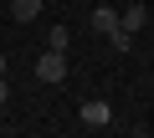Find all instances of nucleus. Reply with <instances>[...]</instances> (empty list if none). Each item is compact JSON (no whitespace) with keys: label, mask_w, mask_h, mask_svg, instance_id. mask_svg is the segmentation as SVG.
<instances>
[{"label":"nucleus","mask_w":154,"mask_h":138,"mask_svg":"<svg viewBox=\"0 0 154 138\" xmlns=\"http://www.w3.org/2000/svg\"><path fill=\"white\" fill-rule=\"evenodd\" d=\"M67 41H72V36H67V26H51V36H46V46H51V51H67Z\"/></svg>","instance_id":"0eeeda50"},{"label":"nucleus","mask_w":154,"mask_h":138,"mask_svg":"<svg viewBox=\"0 0 154 138\" xmlns=\"http://www.w3.org/2000/svg\"><path fill=\"white\" fill-rule=\"evenodd\" d=\"M11 16L16 21H36L41 16V0H11Z\"/></svg>","instance_id":"20e7f679"},{"label":"nucleus","mask_w":154,"mask_h":138,"mask_svg":"<svg viewBox=\"0 0 154 138\" xmlns=\"http://www.w3.org/2000/svg\"><path fill=\"white\" fill-rule=\"evenodd\" d=\"M108 46H113V51H128V46H134V31L113 26V31H108Z\"/></svg>","instance_id":"423d86ee"},{"label":"nucleus","mask_w":154,"mask_h":138,"mask_svg":"<svg viewBox=\"0 0 154 138\" xmlns=\"http://www.w3.org/2000/svg\"><path fill=\"white\" fill-rule=\"evenodd\" d=\"M113 26H118V10H108V5H98V10H93V31H103V36H108Z\"/></svg>","instance_id":"39448f33"},{"label":"nucleus","mask_w":154,"mask_h":138,"mask_svg":"<svg viewBox=\"0 0 154 138\" xmlns=\"http://www.w3.org/2000/svg\"><path fill=\"white\" fill-rule=\"evenodd\" d=\"M82 123H88V128H108V123H113V107H108L103 97H93V102H82Z\"/></svg>","instance_id":"f03ea898"},{"label":"nucleus","mask_w":154,"mask_h":138,"mask_svg":"<svg viewBox=\"0 0 154 138\" xmlns=\"http://www.w3.org/2000/svg\"><path fill=\"white\" fill-rule=\"evenodd\" d=\"M118 26H123V31H134V36H139V31H144V26H149V10H144V5H139V0H134V5H128V10H123V16H118Z\"/></svg>","instance_id":"7ed1b4c3"},{"label":"nucleus","mask_w":154,"mask_h":138,"mask_svg":"<svg viewBox=\"0 0 154 138\" xmlns=\"http://www.w3.org/2000/svg\"><path fill=\"white\" fill-rule=\"evenodd\" d=\"M5 97H11V87H5V77H0V102H5Z\"/></svg>","instance_id":"6e6552de"},{"label":"nucleus","mask_w":154,"mask_h":138,"mask_svg":"<svg viewBox=\"0 0 154 138\" xmlns=\"http://www.w3.org/2000/svg\"><path fill=\"white\" fill-rule=\"evenodd\" d=\"M0 77H5V51H0Z\"/></svg>","instance_id":"1a4fd4ad"},{"label":"nucleus","mask_w":154,"mask_h":138,"mask_svg":"<svg viewBox=\"0 0 154 138\" xmlns=\"http://www.w3.org/2000/svg\"><path fill=\"white\" fill-rule=\"evenodd\" d=\"M36 77H41V82H67V51H51V46H46V51L36 56Z\"/></svg>","instance_id":"f257e3e1"}]
</instances>
